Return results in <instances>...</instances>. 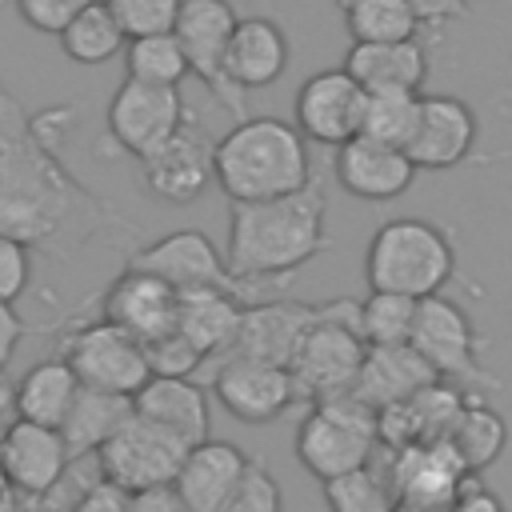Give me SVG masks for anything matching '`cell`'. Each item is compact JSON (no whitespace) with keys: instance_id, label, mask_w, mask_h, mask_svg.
Wrapping results in <instances>:
<instances>
[{"instance_id":"37","label":"cell","mask_w":512,"mask_h":512,"mask_svg":"<svg viewBox=\"0 0 512 512\" xmlns=\"http://www.w3.org/2000/svg\"><path fill=\"white\" fill-rule=\"evenodd\" d=\"M144 356H148V372H152V376H172V380H192V376L208 364L204 352H200L192 340H184L176 328L164 332L160 340L144 344Z\"/></svg>"},{"instance_id":"1","label":"cell","mask_w":512,"mask_h":512,"mask_svg":"<svg viewBox=\"0 0 512 512\" xmlns=\"http://www.w3.org/2000/svg\"><path fill=\"white\" fill-rule=\"evenodd\" d=\"M72 116L76 108L28 112L0 80V236L56 260L104 236H132V220L60 160Z\"/></svg>"},{"instance_id":"28","label":"cell","mask_w":512,"mask_h":512,"mask_svg":"<svg viewBox=\"0 0 512 512\" xmlns=\"http://www.w3.org/2000/svg\"><path fill=\"white\" fill-rule=\"evenodd\" d=\"M132 416V400L116 396V392H96V388H80L68 420L60 424V436L72 452V460H92Z\"/></svg>"},{"instance_id":"43","label":"cell","mask_w":512,"mask_h":512,"mask_svg":"<svg viewBox=\"0 0 512 512\" xmlns=\"http://www.w3.org/2000/svg\"><path fill=\"white\" fill-rule=\"evenodd\" d=\"M420 24H448V20H460L468 12L464 0H404Z\"/></svg>"},{"instance_id":"3","label":"cell","mask_w":512,"mask_h":512,"mask_svg":"<svg viewBox=\"0 0 512 512\" xmlns=\"http://www.w3.org/2000/svg\"><path fill=\"white\" fill-rule=\"evenodd\" d=\"M212 172H216L220 192L232 204H260V200L292 196L316 180L312 160H308V140L300 136L296 124L280 116L236 120L216 140Z\"/></svg>"},{"instance_id":"44","label":"cell","mask_w":512,"mask_h":512,"mask_svg":"<svg viewBox=\"0 0 512 512\" xmlns=\"http://www.w3.org/2000/svg\"><path fill=\"white\" fill-rule=\"evenodd\" d=\"M24 332H28V324L20 320V312L12 304H0V372L16 356V344L24 340Z\"/></svg>"},{"instance_id":"20","label":"cell","mask_w":512,"mask_h":512,"mask_svg":"<svg viewBox=\"0 0 512 512\" xmlns=\"http://www.w3.org/2000/svg\"><path fill=\"white\" fill-rule=\"evenodd\" d=\"M332 172H336V180L348 196L368 200V204L400 200L416 180V164L408 160L404 148H388V144H376L368 136H356V140L340 144L336 160H332Z\"/></svg>"},{"instance_id":"40","label":"cell","mask_w":512,"mask_h":512,"mask_svg":"<svg viewBox=\"0 0 512 512\" xmlns=\"http://www.w3.org/2000/svg\"><path fill=\"white\" fill-rule=\"evenodd\" d=\"M32 284V248L0 236V304H16Z\"/></svg>"},{"instance_id":"34","label":"cell","mask_w":512,"mask_h":512,"mask_svg":"<svg viewBox=\"0 0 512 512\" xmlns=\"http://www.w3.org/2000/svg\"><path fill=\"white\" fill-rule=\"evenodd\" d=\"M420 300L396 296V292H368L360 300V340L368 348H400L412 344Z\"/></svg>"},{"instance_id":"24","label":"cell","mask_w":512,"mask_h":512,"mask_svg":"<svg viewBox=\"0 0 512 512\" xmlns=\"http://www.w3.org/2000/svg\"><path fill=\"white\" fill-rule=\"evenodd\" d=\"M428 384H436V372L424 364V356L412 344H400V348H368L352 396L360 404H368L372 412H384L392 404L412 400Z\"/></svg>"},{"instance_id":"35","label":"cell","mask_w":512,"mask_h":512,"mask_svg":"<svg viewBox=\"0 0 512 512\" xmlns=\"http://www.w3.org/2000/svg\"><path fill=\"white\" fill-rule=\"evenodd\" d=\"M324 500H328L332 512H396V500H392L388 484L368 468L324 484Z\"/></svg>"},{"instance_id":"38","label":"cell","mask_w":512,"mask_h":512,"mask_svg":"<svg viewBox=\"0 0 512 512\" xmlns=\"http://www.w3.org/2000/svg\"><path fill=\"white\" fill-rule=\"evenodd\" d=\"M220 512H284V492L280 480L268 472L264 460H248V472L240 476L236 492Z\"/></svg>"},{"instance_id":"12","label":"cell","mask_w":512,"mask_h":512,"mask_svg":"<svg viewBox=\"0 0 512 512\" xmlns=\"http://www.w3.org/2000/svg\"><path fill=\"white\" fill-rule=\"evenodd\" d=\"M128 268L136 272H148L156 280H164L168 288L176 292H192V288H224V292H236L244 296V288L232 280L228 264H224V252L212 244L208 232L200 228H180V232H168L144 248H136L128 256Z\"/></svg>"},{"instance_id":"21","label":"cell","mask_w":512,"mask_h":512,"mask_svg":"<svg viewBox=\"0 0 512 512\" xmlns=\"http://www.w3.org/2000/svg\"><path fill=\"white\" fill-rule=\"evenodd\" d=\"M248 452L232 440H204L196 448H188L172 488L180 496V504L188 512H220L228 504V496L236 492L240 476L248 472Z\"/></svg>"},{"instance_id":"11","label":"cell","mask_w":512,"mask_h":512,"mask_svg":"<svg viewBox=\"0 0 512 512\" xmlns=\"http://www.w3.org/2000/svg\"><path fill=\"white\" fill-rule=\"evenodd\" d=\"M184 124H188V108L180 88H156L124 76V84L108 100V136L136 160L152 156Z\"/></svg>"},{"instance_id":"31","label":"cell","mask_w":512,"mask_h":512,"mask_svg":"<svg viewBox=\"0 0 512 512\" xmlns=\"http://www.w3.org/2000/svg\"><path fill=\"white\" fill-rule=\"evenodd\" d=\"M420 100H424L420 92H368L360 136L408 152V144L416 136V124H420Z\"/></svg>"},{"instance_id":"26","label":"cell","mask_w":512,"mask_h":512,"mask_svg":"<svg viewBox=\"0 0 512 512\" xmlns=\"http://www.w3.org/2000/svg\"><path fill=\"white\" fill-rule=\"evenodd\" d=\"M344 72L364 92H420L428 76V52L420 40L404 44H352Z\"/></svg>"},{"instance_id":"39","label":"cell","mask_w":512,"mask_h":512,"mask_svg":"<svg viewBox=\"0 0 512 512\" xmlns=\"http://www.w3.org/2000/svg\"><path fill=\"white\" fill-rule=\"evenodd\" d=\"M88 4H96V0H16V12H20V20L28 28L48 32V36H60Z\"/></svg>"},{"instance_id":"19","label":"cell","mask_w":512,"mask_h":512,"mask_svg":"<svg viewBox=\"0 0 512 512\" xmlns=\"http://www.w3.org/2000/svg\"><path fill=\"white\" fill-rule=\"evenodd\" d=\"M476 136H480V124H476V112L460 100V96H424L420 100V124H416V136L408 144V160L428 172H444V168H456L468 160V152L476 148Z\"/></svg>"},{"instance_id":"27","label":"cell","mask_w":512,"mask_h":512,"mask_svg":"<svg viewBox=\"0 0 512 512\" xmlns=\"http://www.w3.org/2000/svg\"><path fill=\"white\" fill-rule=\"evenodd\" d=\"M76 396H80V380H76V372L68 368L64 356L36 360L16 380V420H28V424L60 432V424L68 420Z\"/></svg>"},{"instance_id":"22","label":"cell","mask_w":512,"mask_h":512,"mask_svg":"<svg viewBox=\"0 0 512 512\" xmlns=\"http://www.w3.org/2000/svg\"><path fill=\"white\" fill-rule=\"evenodd\" d=\"M292 60V44L288 32L272 20V16H240L236 32L228 40V84L236 92H252V88H268L284 76Z\"/></svg>"},{"instance_id":"25","label":"cell","mask_w":512,"mask_h":512,"mask_svg":"<svg viewBox=\"0 0 512 512\" xmlns=\"http://www.w3.org/2000/svg\"><path fill=\"white\" fill-rule=\"evenodd\" d=\"M240 316H244V304L236 292H224V288H192V292H180V304H176V332L184 340H192L204 360H220L236 332H240Z\"/></svg>"},{"instance_id":"45","label":"cell","mask_w":512,"mask_h":512,"mask_svg":"<svg viewBox=\"0 0 512 512\" xmlns=\"http://www.w3.org/2000/svg\"><path fill=\"white\" fill-rule=\"evenodd\" d=\"M128 512H188V508L180 504L176 488L168 484V488H148V492H136V496L128 500Z\"/></svg>"},{"instance_id":"13","label":"cell","mask_w":512,"mask_h":512,"mask_svg":"<svg viewBox=\"0 0 512 512\" xmlns=\"http://www.w3.org/2000/svg\"><path fill=\"white\" fill-rule=\"evenodd\" d=\"M208 384H212L216 404L240 424H272L296 404L288 368L248 360V356L216 360L208 372Z\"/></svg>"},{"instance_id":"36","label":"cell","mask_w":512,"mask_h":512,"mask_svg":"<svg viewBox=\"0 0 512 512\" xmlns=\"http://www.w3.org/2000/svg\"><path fill=\"white\" fill-rule=\"evenodd\" d=\"M104 4L116 16V24L124 28L128 40L172 32L176 28V16L184 8V0H104Z\"/></svg>"},{"instance_id":"6","label":"cell","mask_w":512,"mask_h":512,"mask_svg":"<svg viewBox=\"0 0 512 512\" xmlns=\"http://www.w3.org/2000/svg\"><path fill=\"white\" fill-rule=\"evenodd\" d=\"M376 444V412L352 392L312 404L296 428V460L320 484L364 472Z\"/></svg>"},{"instance_id":"46","label":"cell","mask_w":512,"mask_h":512,"mask_svg":"<svg viewBox=\"0 0 512 512\" xmlns=\"http://www.w3.org/2000/svg\"><path fill=\"white\" fill-rule=\"evenodd\" d=\"M8 424H16V380L0 372V436L8 432Z\"/></svg>"},{"instance_id":"4","label":"cell","mask_w":512,"mask_h":512,"mask_svg":"<svg viewBox=\"0 0 512 512\" xmlns=\"http://www.w3.org/2000/svg\"><path fill=\"white\" fill-rule=\"evenodd\" d=\"M452 276H456V244L432 220L396 216V220H384L368 240V252H364L368 292L432 300V296H444Z\"/></svg>"},{"instance_id":"42","label":"cell","mask_w":512,"mask_h":512,"mask_svg":"<svg viewBox=\"0 0 512 512\" xmlns=\"http://www.w3.org/2000/svg\"><path fill=\"white\" fill-rule=\"evenodd\" d=\"M448 512H504V500L492 488H484L476 476H468L460 484V492H456V500H452Z\"/></svg>"},{"instance_id":"18","label":"cell","mask_w":512,"mask_h":512,"mask_svg":"<svg viewBox=\"0 0 512 512\" xmlns=\"http://www.w3.org/2000/svg\"><path fill=\"white\" fill-rule=\"evenodd\" d=\"M0 460L20 500H36L52 492L72 468V452L64 436L56 428H40L28 420L8 424V432L0 436Z\"/></svg>"},{"instance_id":"16","label":"cell","mask_w":512,"mask_h":512,"mask_svg":"<svg viewBox=\"0 0 512 512\" xmlns=\"http://www.w3.org/2000/svg\"><path fill=\"white\" fill-rule=\"evenodd\" d=\"M212 152L216 140H208L204 128L184 124L172 140H164L152 156L140 160V176L144 188L168 204H192L208 192V184L216 180L212 172Z\"/></svg>"},{"instance_id":"29","label":"cell","mask_w":512,"mask_h":512,"mask_svg":"<svg viewBox=\"0 0 512 512\" xmlns=\"http://www.w3.org/2000/svg\"><path fill=\"white\" fill-rule=\"evenodd\" d=\"M504 444H508V420L484 396H468L464 408H460V420H456V428L448 436V448L456 452L464 472L476 476L488 464H496Z\"/></svg>"},{"instance_id":"33","label":"cell","mask_w":512,"mask_h":512,"mask_svg":"<svg viewBox=\"0 0 512 512\" xmlns=\"http://www.w3.org/2000/svg\"><path fill=\"white\" fill-rule=\"evenodd\" d=\"M124 68H128V80L156 84V88H180V80L188 76V56H184L176 32H160V36L128 40Z\"/></svg>"},{"instance_id":"2","label":"cell","mask_w":512,"mask_h":512,"mask_svg":"<svg viewBox=\"0 0 512 512\" xmlns=\"http://www.w3.org/2000/svg\"><path fill=\"white\" fill-rule=\"evenodd\" d=\"M328 196L320 180L292 196L260 200V204H232L228 216V248L224 264L232 280L256 284V280H284L300 272L308 260H316L328 248Z\"/></svg>"},{"instance_id":"7","label":"cell","mask_w":512,"mask_h":512,"mask_svg":"<svg viewBox=\"0 0 512 512\" xmlns=\"http://www.w3.org/2000/svg\"><path fill=\"white\" fill-rule=\"evenodd\" d=\"M412 348L424 356V364L436 372V380H444V384H452L468 396L500 392V376H492L480 364L476 324L452 296L420 300L416 328H412Z\"/></svg>"},{"instance_id":"9","label":"cell","mask_w":512,"mask_h":512,"mask_svg":"<svg viewBox=\"0 0 512 512\" xmlns=\"http://www.w3.org/2000/svg\"><path fill=\"white\" fill-rule=\"evenodd\" d=\"M184 456H188V444H180L176 436H168L164 428H156L132 412L124 420V428L96 452V468H100V480L136 496L148 488H168L176 480Z\"/></svg>"},{"instance_id":"41","label":"cell","mask_w":512,"mask_h":512,"mask_svg":"<svg viewBox=\"0 0 512 512\" xmlns=\"http://www.w3.org/2000/svg\"><path fill=\"white\" fill-rule=\"evenodd\" d=\"M128 492H120L116 484H108V480H92L84 492H80V500L72 504V512H128Z\"/></svg>"},{"instance_id":"32","label":"cell","mask_w":512,"mask_h":512,"mask_svg":"<svg viewBox=\"0 0 512 512\" xmlns=\"http://www.w3.org/2000/svg\"><path fill=\"white\" fill-rule=\"evenodd\" d=\"M352 44H404L416 40L420 20L404 0H356L344 8Z\"/></svg>"},{"instance_id":"23","label":"cell","mask_w":512,"mask_h":512,"mask_svg":"<svg viewBox=\"0 0 512 512\" xmlns=\"http://www.w3.org/2000/svg\"><path fill=\"white\" fill-rule=\"evenodd\" d=\"M132 412L144 416L148 424L164 428L180 444L196 448L208 440V396L196 380H172V376H152L136 396Z\"/></svg>"},{"instance_id":"47","label":"cell","mask_w":512,"mask_h":512,"mask_svg":"<svg viewBox=\"0 0 512 512\" xmlns=\"http://www.w3.org/2000/svg\"><path fill=\"white\" fill-rule=\"evenodd\" d=\"M0 512H20V496H16V488L8 484L4 460H0Z\"/></svg>"},{"instance_id":"15","label":"cell","mask_w":512,"mask_h":512,"mask_svg":"<svg viewBox=\"0 0 512 512\" xmlns=\"http://www.w3.org/2000/svg\"><path fill=\"white\" fill-rule=\"evenodd\" d=\"M320 312H324V304H304V300H252V304H244L240 332L224 356H248V360L288 368L296 348L320 320Z\"/></svg>"},{"instance_id":"14","label":"cell","mask_w":512,"mask_h":512,"mask_svg":"<svg viewBox=\"0 0 512 512\" xmlns=\"http://www.w3.org/2000/svg\"><path fill=\"white\" fill-rule=\"evenodd\" d=\"M364 88L344 72V68H324L312 72L300 88H296V128L304 140L312 144H328L340 148L348 140L360 136V120H364Z\"/></svg>"},{"instance_id":"48","label":"cell","mask_w":512,"mask_h":512,"mask_svg":"<svg viewBox=\"0 0 512 512\" xmlns=\"http://www.w3.org/2000/svg\"><path fill=\"white\" fill-rule=\"evenodd\" d=\"M348 4H356V0H336V8H340V12H344V8H348Z\"/></svg>"},{"instance_id":"30","label":"cell","mask_w":512,"mask_h":512,"mask_svg":"<svg viewBox=\"0 0 512 512\" xmlns=\"http://www.w3.org/2000/svg\"><path fill=\"white\" fill-rule=\"evenodd\" d=\"M128 44L124 28L116 24V16L108 12L104 0L88 4L64 32H60V48L72 64H84V68H96V64H108L112 56H120Z\"/></svg>"},{"instance_id":"17","label":"cell","mask_w":512,"mask_h":512,"mask_svg":"<svg viewBox=\"0 0 512 512\" xmlns=\"http://www.w3.org/2000/svg\"><path fill=\"white\" fill-rule=\"evenodd\" d=\"M176 304H180V292H176V288H168L164 280H156V276H148V272L124 268V272L104 288L100 320L124 328V332L136 336L140 344H152V340H160L164 332L176 328Z\"/></svg>"},{"instance_id":"5","label":"cell","mask_w":512,"mask_h":512,"mask_svg":"<svg viewBox=\"0 0 512 512\" xmlns=\"http://www.w3.org/2000/svg\"><path fill=\"white\" fill-rule=\"evenodd\" d=\"M364 352L368 344L360 340V300H328L288 364L296 400L312 408L320 400L352 392Z\"/></svg>"},{"instance_id":"49","label":"cell","mask_w":512,"mask_h":512,"mask_svg":"<svg viewBox=\"0 0 512 512\" xmlns=\"http://www.w3.org/2000/svg\"><path fill=\"white\" fill-rule=\"evenodd\" d=\"M464 4H476V0H464Z\"/></svg>"},{"instance_id":"8","label":"cell","mask_w":512,"mask_h":512,"mask_svg":"<svg viewBox=\"0 0 512 512\" xmlns=\"http://www.w3.org/2000/svg\"><path fill=\"white\" fill-rule=\"evenodd\" d=\"M60 356L76 372L80 388L116 392V396L132 400L152 380L144 344L136 336H128L124 328L108 324V320H88V324L72 328L64 348H60Z\"/></svg>"},{"instance_id":"10","label":"cell","mask_w":512,"mask_h":512,"mask_svg":"<svg viewBox=\"0 0 512 512\" xmlns=\"http://www.w3.org/2000/svg\"><path fill=\"white\" fill-rule=\"evenodd\" d=\"M236 12L228 0H184L180 16H176V40L188 56V72L204 80V88L236 116L244 120V92H236L228 84V72H224V60H228V40L236 32Z\"/></svg>"},{"instance_id":"50","label":"cell","mask_w":512,"mask_h":512,"mask_svg":"<svg viewBox=\"0 0 512 512\" xmlns=\"http://www.w3.org/2000/svg\"><path fill=\"white\" fill-rule=\"evenodd\" d=\"M0 4H4V0H0Z\"/></svg>"}]
</instances>
